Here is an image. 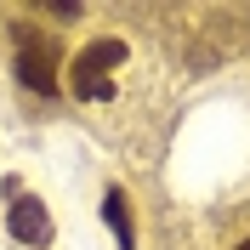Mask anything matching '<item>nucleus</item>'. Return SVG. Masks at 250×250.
I'll list each match as a JSON object with an SVG mask.
<instances>
[{
  "label": "nucleus",
  "instance_id": "f03ea898",
  "mask_svg": "<svg viewBox=\"0 0 250 250\" xmlns=\"http://www.w3.org/2000/svg\"><path fill=\"white\" fill-rule=\"evenodd\" d=\"M23 46H17V80L29 85V91H57V46H51L46 34H17Z\"/></svg>",
  "mask_w": 250,
  "mask_h": 250
},
{
  "label": "nucleus",
  "instance_id": "7ed1b4c3",
  "mask_svg": "<svg viewBox=\"0 0 250 250\" xmlns=\"http://www.w3.org/2000/svg\"><path fill=\"white\" fill-rule=\"evenodd\" d=\"M6 228H12L17 245H46V239H51V210H46V199H29V193H23V199L12 205Z\"/></svg>",
  "mask_w": 250,
  "mask_h": 250
},
{
  "label": "nucleus",
  "instance_id": "20e7f679",
  "mask_svg": "<svg viewBox=\"0 0 250 250\" xmlns=\"http://www.w3.org/2000/svg\"><path fill=\"white\" fill-rule=\"evenodd\" d=\"M103 216H108V228H114V239H120V250H131L137 239H131V216H125V193L120 188H108V199H103Z\"/></svg>",
  "mask_w": 250,
  "mask_h": 250
},
{
  "label": "nucleus",
  "instance_id": "39448f33",
  "mask_svg": "<svg viewBox=\"0 0 250 250\" xmlns=\"http://www.w3.org/2000/svg\"><path fill=\"white\" fill-rule=\"evenodd\" d=\"M239 250H250V239H245V245H239Z\"/></svg>",
  "mask_w": 250,
  "mask_h": 250
},
{
  "label": "nucleus",
  "instance_id": "f257e3e1",
  "mask_svg": "<svg viewBox=\"0 0 250 250\" xmlns=\"http://www.w3.org/2000/svg\"><path fill=\"white\" fill-rule=\"evenodd\" d=\"M125 62V40H114V34H103V40H91V46L74 57V68H68V85H74V97H85V103H103V97H114V68Z\"/></svg>",
  "mask_w": 250,
  "mask_h": 250
}]
</instances>
